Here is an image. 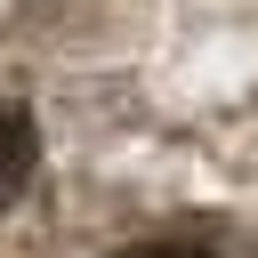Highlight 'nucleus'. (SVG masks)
<instances>
[{
    "label": "nucleus",
    "mask_w": 258,
    "mask_h": 258,
    "mask_svg": "<svg viewBox=\"0 0 258 258\" xmlns=\"http://www.w3.org/2000/svg\"><path fill=\"white\" fill-rule=\"evenodd\" d=\"M121 258H210V250H185V242H137V250H121Z\"/></svg>",
    "instance_id": "2"
},
{
    "label": "nucleus",
    "mask_w": 258,
    "mask_h": 258,
    "mask_svg": "<svg viewBox=\"0 0 258 258\" xmlns=\"http://www.w3.org/2000/svg\"><path fill=\"white\" fill-rule=\"evenodd\" d=\"M24 169H32V113L0 105V185H16Z\"/></svg>",
    "instance_id": "1"
}]
</instances>
